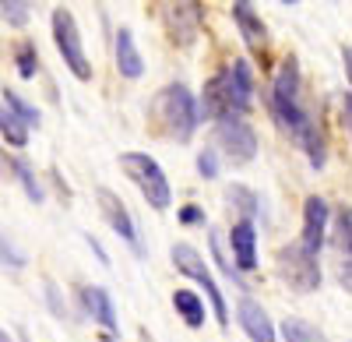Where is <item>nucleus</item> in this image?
Returning <instances> with one entry per match:
<instances>
[{
  "label": "nucleus",
  "mask_w": 352,
  "mask_h": 342,
  "mask_svg": "<svg viewBox=\"0 0 352 342\" xmlns=\"http://www.w3.org/2000/svg\"><path fill=\"white\" fill-rule=\"evenodd\" d=\"M152 117L159 120L162 134L173 141H190L197 131V99L187 85H166V89L152 99Z\"/></svg>",
  "instance_id": "obj_1"
},
{
  "label": "nucleus",
  "mask_w": 352,
  "mask_h": 342,
  "mask_svg": "<svg viewBox=\"0 0 352 342\" xmlns=\"http://www.w3.org/2000/svg\"><path fill=\"white\" fill-rule=\"evenodd\" d=\"M272 113L282 120V127L292 138L314 124L310 113L300 106V67H296V61H282V67L275 71V81H272Z\"/></svg>",
  "instance_id": "obj_2"
},
{
  "label": "nucleus",
  "mask_w": 352,
  "mask_h": 342,
  "mask_svg": "<svg viewBox=\"0 0 352 342\" xmlns=\"http://www.w3.org/2000/svg\"><path fill=\"white\" fill-rule=\"evenodd\" d=\"M120 166H124V173L138 184V191L144 194V202H148L155 212H166L169 209V202H173L169 180L162 173V166L148 152H124L120 156Z\"/></svg>",
  "instance_id": "obj_3"
},
{
  "label": "nucleus",
  "mask_w": 352,
  "mask_h": 342,
  "mask_svg": "<svg viewBox=\"0 0 352 342\" xmlns=\"http://www.w3.org/2000/svg\"><path fill=\"white\" fill-rule=\"evenodd\" d=\"M155 11L173 46H190L201 36L204 11L197 0H155Z\"/></svg>",
  "instance_id": "obj_4"
},
{
  "label": "nucleus",
  "mask_w": 352,
  "mask_h": 342,
  "mask_svg": "<svg viewBox=\"0 0 352 342\" xmlns=\"http://www.w3.org/2000/svg\"><path fill=\"white\" fill-rule=\"evenodd\" d=\"M53 43L60 50L67 71L78 78V81H88L92 78V64L85 56V46H81V32H78V21L67 8H56L53 11Z\"/></svg>",
  "instance_id": "obj_5"
},
{
  "label": "nucleus",
  "mask_w": 352,
  "mask_h": 342,
  "mask_svg": "<svg viewBox=\"0 0 352 342\" xmlns=\"http://www.w3.org/2000/svg\"><path fill=\"white\" fill-rule=\"evenodd\" d=\"M173 265L180 268L187 279H194L204 293H208V300H212V310H215L219 325H222V328H229V307H226V297H222L219 282L212 279V272H208V265H204L201 254H197L190 244H176V247H173Z\"/></svg>",
  "instance_id": "obj_6"
},
{
  "label": "nucleus",
  "mask_w": 352,
  "mask_h": 342,
  "mask_svg": "<svg viewBox=\"0 0 352 342\" xmlns=\"http://www.w3.org/2000/svg\"><path fill=\"white\" fill-rule=\"evenodd\" d=\"M278 275L285 279V286L296 293H314L320 290V265L317 254H307L300 244H289L278 250Z\"/></svg>",
  "instance_id": "obj_7"
},
{
  "label": "nucleus",
  "mask_w": 352,
  "mask_h": 342,
  "mask_svg": "<svg viewBox=\"0 0 352 342\" xmlns=\"http://www.w3.org/2000/svg\"><path fill=\"white\" fill-rule=\"evenodd\" d=\"M215 145L232 166H243L257 156V134L243 117H222L215 120Z\"/></svg>",
  "instance_id": "obj_8"
},
{
  "label": "nucleus",
  "mask_w": 352,
  "mask_h": 342,
  "mask_svg": "<svg viewBox=\"0 0 352 342\" xmlns=\"http://www.w3.org/2000/svg\"><path fill=\"white\" fill-rule=\"evenodd\" d=\"M96 202H99V212H102V219L109 222V230L120 237V240H127L138 254H141V240H138V230H134V219H131V212H127V205L116 197L109 187H99L96 191Z\"/></svg>",
  "instance_id": "obj_9"
},
{
  "label": "nucleus",
  "mask_w": 352,
  "mask_h": 342,
  "mask_svg": "<svg viewBox=\"0 0 352 342\" xmlns=\"http://www.w3.org/2000/svg\"><path fill=\"white\" fill-rule=\"evenodd\" d=\"M222 85H226V99H229V113L232 117H243L254 103V78L247 61H232L222 71Z\"/></svg>",
  "instance_id": "obj_10"
},
{
  "label": "nucleus",
  "mask_w": 352,
  "mask_h": 342,
  "mask_svg": "<svg viewBox=\"0 0 352 342\" xmlns=\"http://www.w3.org/2000/svg\"><path fill=\"white\" fill-rule=\"evenodd\" d=\"M328 202L324 197H307L303 205V237H300V247L307 254H317L320 247H324V237H328Z\"/></svg>",
  "instance_id": "obj_11"
},
{
  "label": "nucleus",
  "mask_w": 352,
  "mask_h": 342,
  "mask_svg": "<svg viewBox=\"0 0 352 342\" xmlns=\"http://www.w3.org/2000/svg\"><path fill=\"white\" fill-rule=\"evenodd\" d=\"M331 244H335V258H338V282L345 293H352V209L338 212Z\"/></svg>",
  "instance_id": "obj_12"
},
{
  "label": "nucleus",
  "mask_w": 352,
  "mask_h": 342,
  "mask_svg": "<svg viewBox=\"0 0 352 342\" xmlns=\"http://www.w3.org/2000/svg\"><path fill=\"white\" fill-rule=\"evenodd\" d=\"M236 318H240L243 332L250 335V342H278V339H275V325H272V318H268V310H264L257 300L243 297V300L236 303Z\"/></svg>",
  "instance_id": "obj_13"
},
{
  "label": "nucleus",
  "mask_w": 352,
  "mask_h": 342,
  "mask_svg": "<svg viewBox=\"0 0 352 342\" xmlns=\"http://www.w3.org/2000/svg\"><path fill=\"white\" fill-rule=\"evenodd\" d=\"M229 244H232V258H236V272H254L257 268V233H254V222L240 219L229 230Z\"/></svg>",
  "instance_id": "obj_14"
},
{
  "label": "nucleus",
  "mask_w": 352,
  "mask_h": 342,
  "mask_svg": "<svg viewBox=\"0 0 352 342\" xmlns=\"http://www.w3.org/2000/svg\"><path fill=\"white\" fill-rule=\"evenodd\" d=\"M232 21H236L240 36L247 39L250 50H264V21H261V14L254 11L250 0H236V4H232Z\"/></svg>",
  "instance_id": "obj_15"
},
{
  "label": "nucleus",
  "mask_w": 352,
  "mask_h": 342,
  "mask_svg": "<svg viewBox=\"0 0 352 342\" xmlns=\"http://www.w3.org/2000/svg\"><path fill=\"white\" fill-rule=\"evenodd\" d=\"M116 67H120L124 78H141L144 74V61L134 46V32L131 28H120L116 32Z\"/></svg>",
  "instance_id": "obj_16"
},
{
  "label": "nucleus",
  "mask_w": 352,
  "mask_h": 342,
  "mask_svg": "<svg viewBox=\"0 0 352 342\" xmlns=\"http://www.w3.org/2000/svg\"><path fill=\"white\" fill-rule=\"evenodd\" d=\"M81 300L88 307V314H92L106 332H116V310H113V300H109V293L102 286H85L81 290Z\"/></svg>",
  "instance_id": "obj_17"
},
{
  "label": "nucleus",
  "mask_w": 352,
  "mask_h": 342,
  "mask_svg": "<svg viewBox=\"0 0 352 342\" xmlns=\"http://www.w3.org/2000/svg\"><path fill=\"white\" fill-rule=\"evenodd\" d=\"M173 307L180 310V318H184L190 328H201V325H204V303H201L197 293H190V290H176V293H173Z\"/></svg>",
  "instance_id": "obj_18"
},
{
  "label": "nucleus",
  "mask_w": 352,
  "mask_h": 342,
  "mask_svg": "<svg viewBox=\"0 0 352 342\" xmlns=\"http://www.w3.org/2000/svg\"><path fill=\"white\" fill-rule=\"evenodd\" d=\"M226 202H229L232 209H236L247 222H254V215L261 212V197H257L250 187H243V184H232V187L226 191Z\"/></svg>",
  "instance_id": "obj_19"
},
{
  "label": "nucleus",
  "mask_w": 352,
  "mask_h": 342,
  "mask_svg": "<svg viewBox=\"0 0 352 342\" xmlns=\"http://www.w3.org/2000/svg\"><path fill=\"white\" fill-rule=\"evenodd\" d=\"M282 339L285 342H328L324 332H320L317 325L303 321V318H285L282 321Z\"/></svg>",
  "instance_id": "obj_20"
},
{
  "label": "nucleus",
  "mask_w": 352,
  "mask_h": 342,
  "mask_svg": "<svg viewBox=\"0 0 352 342\" xmlns=\"http://www.w3.org/2000/svg\"><path fill=\"white\" fill-rule=\"evenodd\" d=\"M0 134H4V141H8V145H14V149H25L28 145V127L14 117L4 103H0Z\"/></svg>",
  "instance_id": "obj_21"
},
{
  "label": "nucleus",
  "mask_w": 352,
  "mask_h": 342,
  "mask_svg": "<svg viewBox=\"0 0 352 342\" xmlns=\"http://www.w3.org/2000/svg\"><path fill=\"white\" fill-rule=\"evenodd\" d=\"M4 106L14 113V117H18L25 127H32V124L39 127V109H36L32 103H25V99H21L14 89H4Z\"/></svg>",
  "instance_id": "obj_22"
},
{
  "label": "nucleus",
  "mask_w": 352,
  "mask_h": 342,
  "mask_svg": "<svg viewBox=\"0 0 352 342\" xmlns=\"http://www.w3.org/2000/svg\"><path fill=\"white\" fill-rule=\"evenodd\" d=\"M8 166H11L14 173H18V184L25 187V194H28V197H32V202L39 205V202H43V187H39L36 173L28 169V162H21V159H8Z\"/></svg>",
  "instance_id": "obj_23"
},
{
  "label": "nucleus",
  "mask_w": 352,
  "mask_h": 342,
  "mask_svg": "<svg viewBox=\"0 0 352 342\" xmlns=\"http://www.w3.org/2000/svg\"><path fill=\"white\" fill-rule=\"evenodd\" d=\"M28 14H32V0H0V18L8 25L21 28L28 21Z\"/></svg>",
  "instance_id": "obj_24"
},
{
  "label": "nucleus",
  "mask_w": 352,
  "mask_h": 342,
  "mask_svg": "<svg viewBox=\"0 0 352 342\" xmlns=\"http://www.w3.org/2000/svg\"><path fill=\"white\" fill-rule=\"evenodd\" d=\"M36 67H39V53H36V43L25 39L18 46V74L21 78H36Z\"/></svg>",
  "instance_id": "obj_25"
},
{
  "label": "nucleus",
  "mask_w": 352,
  "mask_h": 342,
  "mask_svg": "<svg viewBox=\"0 0 352 342\" xmlns=\"http://www.w3.org/2000/svg\"><path fill=\"white\" fill-rule=\"evenodd\" d=\"M0 265H8V268H14V272H21L25 268V254L0 233Z\"/></svg>",
  "instance_id": "obj_26"
},
{
  "label": "nucleus",
  "mask_w": 352,
  "mask_h": 342,
  "mask_svg": "<svg viewBox=\"0 0 352 342\" xmlns=\"http://www.w3.org/2000/svg\"><path fill=\"white\" fill-rule=\"evenodd\" d=\"M212 254H215V261H219V268L236 282V286H243V279H240V272H236V265H232L229 258H226V250H222V237L219 233H212Z\"/></svg>",
  "instance_id": "obj_27"
},
{
  "label": "nucleus",
  "mask_w": 352,
  "mask_h": 342,
  "mask_svg": "<svg viewBox=\"0 0 352 342\" xmlns=\"http://www.w3.org/2000/svg\"><path fill=\"white\" fill-rule=\"evenodd\" d=\"M197 173H201L204 180H215V177H219V156H215V149H204V152L197 156Z\"/></svg>",
  "instance_id": "obj_28"
},
{
  "label": "nucleus",
  "mask_w": 352,
  "mask_h": 342,
  "mask_svg": "<svg viewBox=\"0 0 352 342\" xmlns=\"http://www.w3.org/2000/svg\"><path fill=\"white\" fill-rule=\"evenodd\" d=\"M46 300H50V310L56 318H67V307H64V300H60V290L53 286V282H46Z\"/></svg>",
  "instance_id": "obj_29"
},
{
  "label": "nucleus",
  "mask_w": 352,
  "mask_h": 342,
  "mask_svg": "<svg viewBox=\"0 0 352 342\" xmlns=\"http://www.w3.org/2000/svg\"><path fill=\"white\" fill-rule=\"evenodd\" d=\"M180 222H184V226H197V222H204V209H197V205L180 209Z\"/></svg>",
  "instance_id": "obj_30"
},
{
  "label": "nucleus",
  "mask_w": 352,
  "mask_h": 342,
  "mask_svg": "<svg viewBox=\"0 0 352 342\" xmlns=\"http://www.w3.org/2000/svg\"><path fill=\"white\" fill-rule=\"evenodd\" d=\"M342 64H345V78H349V85H352V46L342 50Z\"/></svg>",
  "instance_id": "obj_31"
},
{
  "label": "nucleus",
  "mask_w": 352,
  "mask_h": 342,
  "mask_svg": "<svg viewBox=\"0 0 352 342\" xmlns=\"http://www.w3.org/2000/svg\"><path fill=\"white\" fill-rule=\"evenodd\" d=\"M342 109H345V120H349V131H352V92H345V99H342Z\"/></svg>",
  "instance_id": "obj_32"
},
{
  "label": "nucleus",
  "mask_w": 352,
  "mask_h": 342,
  "mask_svg": "<svg viewBox=\"0 0 352 342\" xmlns=\"http://www.w3.org/2000/svg\"><path fill=\"white\" fill-rule=\"evenodd\" d=\"M0 342H11V335H8L4 328H0Z\"/></svg>",
  "instance_id": "obj_33"
},
{
  "label": "nucleus",
  "mask_w": 352,
  "mask_h": 342,
  "mask_svg": "<svg viewBox=\"0 0 352 342\" xmlns=\"http://www.w3.org/2000/svg\"><path fill=\"white\" fill-rule=\"evenodd\" d=\"M282 4H300V0H282Z\"/></svg>",
  "instance_id": "obj_34"
}]
</instances>
